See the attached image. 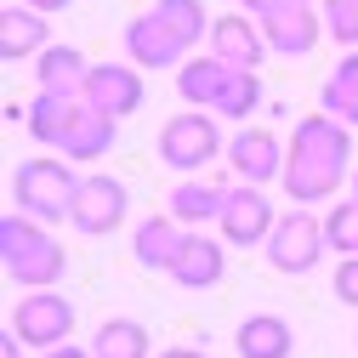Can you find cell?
<instances>
[{
    "mask_svg": "<svg viewBox=\"0 0 358 358\" xmlns=\"http://www.w3.org/2000/svg\"><path fill=\"white\" fill-rule=\"evenodd\" d=\"M347 165H352V125H341L336 114H307L296 120L290 143H285V194L296 205H319L347 182Z\"/></svg>",
    "mask_w": 358,
    "mask_h": 358,
    "instance_id": "6da1fadb",
    "label": "cell"
},
{
    "mask_svg": "<svg viewBox=\"0 0 358 358\" xmlns=\"http://www.w3.org/2000/svg\"><path fill=\"white\" fill-rule=\"evenodd\" d=\"M23 120H29V137L34 143H52L74 165L103 159L114 148V125H120L114 114H103L97 103H85L80 92H40Z\"/></svg>",
    "mask_w": 358,
    "mask_h": 358,
    "instance_id": "7a4b0ae2",
    "label": "cell"
},
{
    "mask_svg": "<svg viewBox=\"0 0 358 358\" xmlns=\"http://www.w3.org/2000/svg\"><path fill=\"white\" fill-rule=\"evenodd\" d=\"M0 262H6V279L23 290H52L69 267L57 234H46V222H34L23 210L0 216Z\"/></svg>",
    "mask_w": 358,
    "mask_h": 358,
    "instance_id": "3957f363",
    "label": "cell"
},
{
    "mask_svg": "<svg viewBox=\"0 0 358 358\" xmlns=\"http://www.w3.org/2000/svg\"><path fill=\"white\" fill-rule=\"evenodd\" d=\"M74 194H80V176H74V159H23L12 171V205L34 222H69L74 210Z\"/></svg>",
    "mask_w": 358,
    "mask_h": 358,
    "instance_id": "277c9868",
    "label": "cell"
},
{
    "mask_svg": "<svg viewBox=\"0 0 358 358\" xmlns=\"http://www.w3.org/2000/svg\"><path fill=\"white\" fill-rule=\"evenodd\" d=\"M222 148H228V143H222V131H216V114H205V108L171 114L159 125V159L171 171H205Z\"/></svg>",
    "mask_w": 358,
    "mask_h": 358,
    "instance_id": "5b68a950",
    "label": "cell"
},
{
    "mask_svg": "<svg viewBox=\"0 0 358 358\" xmlns=\"http://www.w3.org/2000/svg\"><path fill=\"white\" fill-rule=\"evenodd\" d=\"M6 330H17L23 347H34V352H52V347H63L69 330H74V301L57 296V290H29V296L12 307V324H6Z\"/></svg>",
    "mask_w": 358,
    "mask_h": 358,
    "instance_id": "8992f818",
    "label": "cell"
},
{
    "mask_svg": "<svg viewBox=\"0 0 358 358\" xmlns=\"http://www.w3.org/2000/svg\"><path fill=\"white\" fill-rule=\"evenodd\" d=\"M324 250H330V239H324V222L313 216L307 205H296L290 216H279L273 239H267V262H273L279 273H313Z\"/></svg>",
    "mask_w": 358,
    "mask_h": 358,
    "instance_id": "52a82bcc",
    "label": "cell"
},
{
    "mask_svg": "<svg viewBox=\"0 0 358 358\" xmlns=\"http://www.w3.org/2000/svg\"><path fill=\"white\" fill-rule=\"evenodd\" d=\"M125 210H131V188L120 182V176H80V194H74L69 222L85 239H103V234H114L125 222Z\"/></svg>",
    "mask_w": 358,
    "mask_h": 358,
    "instance_id": "ba28073f",
    "label": "cell"
},
{
    "mask_svg": "<svg viewBox=\"0 0 358 358\" xmlns=\"http://www.w3.org/2000/svg\"><path fill=\"white\" fill-rule=\"evenodd\" d=\"M216 228H222V239H228V245L256 250V245L273 239L279 216H273V205H267V194H262L256 182H239V188H228V205H222Z\"/></svg>",
    "mask_w": 358,
    "mask_h": 358,
    "instance_id": "9c48e42d",
    "label": "cell"
},
{
    "mask_svg": "<svg viewBox=\"0 0 358 358\" xmlns=\"http://www.w3.org/2000/svg\"><path fill=\"white\" fill-rule=\"evenodd\" d=\"M85 103H97L103 114H114V120H131L143 108V97H148V85H143V69L137 63H92V74H85V92H80Z\"/></svg>",
    "mask_w": 358,
    "mask_h": 358,
    "instance_id": "30bf717a",
    "label": "cell"
},
{
    "mask_svg": "<svg viewBox=\"0 0 358 358\" xmlns=\"http://www.w3.org/2000/svg\"><path fill=\"white\" fill-rule=\"evenodd\" d=\"M228 165H234L239 182L267 188L273 176H285V143L273 137V131H262V125H245L239 137L228 143Z\"/></svg>",
    "mask_w": 358,
    "mask_h": 358,
    "instance_id": "8fae6325",
    "label": "cell"
},
{
    "mask_svg": "<svg viewBox=\"0 0 358 358\" xmlns=\"http://www.w3.org/2000/svg\"><path fill=\"white\" fill-rule=\"evenodd\" d=\"M125 57L137 63V69H182V63H188V46H182V40H176L154 12H143V17L125 23Z\"/></svg>",
    "mask_w": 358,
    "mask_h": 358,
    "instance_id": "7c38bea8",
    "label": "cell"
},
{
    "mask_svg": "<svg viewBox=\"0 0 358 358\" xmlns=\"http://www.w3.org/2000/svg\"><path fill=\"white\" fill-rule=\"evenodd\" d=\"M273 52L267 34L250 23V12H228L210 23V57H222L228 69H262V57Z\"/></svg>",
    "mask_w": 358,
    "mask_h": 358,
    "instance_id": "4fadbf2b",
    "label": "cell"
},
{
    "mask_svg": "<svg viewBox=\"0 0 358 358\" xmlns=\"http://www.w3.org/2000/svg\"><path fill=\"white\" fill-rule=\"evenodd\" d=\"M222 273H228V250L210 234H188L182 250H176V262H171V279L182 290H210V285H222Z\"/></svg>",
    "mask_w": 358,
    "mask_h": 358,
    "instance_id": "5bb4252c",
    "label": "cell"
},
{
    "mask_svg": "<svg viewBox=\"0 0 358 358\" xmlns=\"http://www.w3.org/2000/svg\"><path fill=\"white\" fill-rule=\"evenodd\" d=\"M52 46V29H46V12H34V6H6L0 12V57L6 63H23V57H40Z\"/></svg>",
    "mask_w": 358,
    "mask_h": 358,
    "instance_id": "9a60e30c",
    "label": "cell"
},
{
    "mask_svg": "<svg viewBox=\"0 0 358 358\" xmlns=\"http://www.w3.org/2000/svg\"><path fill=\"white\" fill-rule=\"evenodd\" d=\"M262 34H267V46H273L279 57H307L330 29H324V17L313 12V6H290V12H279V17H267Z\"/></svg>",
    "mask_w": 358,
    "mask_h": 358,
    "instance_id": "2e32d148",
    "label": "cell"
},
{
    "mask_svg": "<svg viewBox=\"0 0 358 358\" xmlns=\"http://www.w3.org/2000/svg\"><path fill=\"white\" fill-rule=\"evenodd\" d=\"M228 80H234V69L222 63V57H210V52H205V57H188L182 69H176V97H182L188 108H210V114H216Z\"/></svg>",
    "mask_w": 358,
    "mask_h": 358,
    "instance_id": "e0dca14e",
    "label": "cell"
},
{
    "mask_svg": "<svg viewBox=\"0 0 358 358\" xmlns=\"http://www.w3.org/2000/svg\"><path fill=\"white\" fill-rule=\"evenodd\" d=\"M234 352L239 358H290L296 352V336L279 313H250V319L234 330Z\"/></svg>",
    "mask_w": 358,
    "mask_h": 358,
    "instance_id": "ac0fdd59",
    "label": "cell"
},
{
    "mask_svg": "<svg viewBox=\"0 0 358 358\" xmlns=\"http://www.w3.org/2000/svg\"><path fill=\"white\" fill-rule=\"evenodd\" d=\"M182 222L176 216H148V222H137V234H131V250H137V262L143 267H154V273H171V262H176V250H182Z\"/></svg>",
    "mask_w": 358,
    "mask_h": 358,
    "instance_id": "d6986e66",
    "label": "cell"
},
{
    "mask_svg": "<svg viewBox=\"0 0 358 358\" xmlns=\"http://www.w3.org/2000/svg\"><path fill=\"white\" fill-rule=\"evenodd\" d=\"M85 74H92V63H85L80 46H52L34 57V80H40V92H85Z\"/></svg>",
    "mask_w": 358,
    "mask_h": 358,
    "instance_id": "ffe728a7",
    "label": "cell"
},
{
    "mask_svg": "<svg viewBox=\"0 0 358 358\" xmlns=\"http://www.w3.org/2000/svg\"><path fill=\"white\" fill-rule=\"evenodd\" d=\"M222 205H228V188H222V182H205V176H188V182L171 188V216H176V222H216Z\"/></svg>",
    "mask_w": 358,
    "mask_h": 358,
    "instance_id": "44dd1931",
    "label": "cell"
},
{
    "mask_svg": "<svg viewBox=\"0 0 358 358\" xmlns=\"http://www.w3.org/2000/svg\"><path fill=\"white\" fill-rule=\"evenodd\" d=\"M319 103H324V114H336L341 125H352V131H358V52H347V57L330 69Z\"/></svg>",
    "mask_w": 358,
    "mask_h": 358,
    "instance_id": "7402d4cb",
    "label": "cell"
},
{
    "mask_svg": "<svg viewBox=\"0 0 358 358\" xmlns=\"http://www.w3.org/2000/svg\"><path fill=\"white\" fill-rule=\"evenodd\" d=\"M148 12H154L176 40H182L188 52L199 46V40H210V12H205V0H154Z\"/></svg>",
    "mask_w": 358,
    "mask_h": 358,
    "instance_id": "603a6c76",
    "label": "cell"
},
{
    "mask_svg": "<svg viewBox=\"0 0 358 358\" xmlns=\"http://www.w3.org/2000/svg\"><path fill=\"white\" fill-rule=\"evenodd\" d=\"M92 352H97V358H154V352H148V324H137V319H108V324H97Z\"/></svg>",
    "mask_w": 358,
    "mask_h": 358,
    "instance_id": "cb8c5ba5",
    "label": "cell"
},
{
    "mask_svg": "<svg viewBox=\"0 0 358 358\" xmlns=\"http://www.w3.org/2000/svg\"><path fill=\"white\" fill-rule=\"evenodd\" d=\"M256 108H262V74L256 69H234L228 92H222V103H216V120H250Z\"/></svg>",
    "mask_w": 358,
    "mask_h": 358,
    "instance_id": "d4e9b609",
    "label": "cell"
},
{
    "mask_svg": "<svg viewBox=\"0 0 358 358\" xmlns=\"http://www.w3.org/2000/svg\"><path fill=\"white\" fill-rule=\"evenodd\" d=\"M324 239H330L336 256H358V199H341L324 216Z\"/></svg>",
    "mask_w": 358,
    "mask_h": 358,
    "instance_id": "484cf974",
    "label": "cell"
},
{
    "mask_svg": "<svg viewBox=\"0 0 358 358\" xmlns=\"http://www.w3.org/2000/svg\"><path fill=\"white\" fill-rule=\"evenodd\" d=\"M336 301L358 307V256H341V267H336Z\"/></svg>",
    "mask_w": 358,
    "mask_h": 358,
    "instance_id": "4316f807",
    "label": "cell"
},
{
    "mask_svg": "<svg viewBox=\"0 0 358 358\" xmlns=\"http://www.w3.org/2000/svg\"><path fill=\"white\" fill-rule=\"evenodd\" d=\"M239 6L267 23V17H279V12H290V6H313V0H239Z\"/></svg>",
    "mask_w": 358,
    "mask_h": 358,
    "instance_id": "83f0119b",
    "label": "cell"
},
{
    "mask_svg": "<svg viewBox=\"0 0 358 358\" xmlns=\"http://www.w3.org/2000/svg\"><path fill=\"white\" fill-rule=\"evenodd\" d=\"M358 17V0H324V23H347Z\"/></svg>",
    "mask_w": 358,
    "mask_h": 358,
    "instance_id": "f1b7e54d",
    "label": "cell"
},
{
    "mask_svg": "<svg viewBox=\"0 0 358 358\" xmlns=\"http://www.w3.org/2000/svg\"><path fill=\"white\" fill-rule=\"evenodd\" d=\"M40 358H97L92 347H74V341H63V347H52V352H40Z\"/></svg>",
    "mask_w": 358,
    "mask_h": 358,
    "instance_id": "f546056e",
    "label": "cell"
},
{
    "mask_svg": "<svg viewBox=\"0 0 358 358\" xmlns=\"http://www.w3.org/2000/svg\"><path fill=\"white\" fill-rule=\"evenodd\" d=\"M23 6H34V12H46V17H52V12H69L74 0H23Z\"/></svg>",
    "mask_w": 358,
    "mask_h": 358,
    "instance_id": "4dcf8cb0",
    "label": "cell"
},
{
    "mask_svg": "<svg viewBox=\"0 0 358 358\" xmlns=\"http://www.w3.org/2000/svg\"><path fill=\"white\" fill-rule=\"evenodd\" d=\"M0 358H23V336L6 330V341H0Z\"/></svg>",
    "mask_w": 358,
    "mask_h": 358,
    "instance_id": "1f68e13d",
    "label": "cell"
},
{
    "mask_svg": "<svg viewBox=\"0 0 358 358\" xmlns=\"http://www.w3.org/2000/svg\"><path fill=\"white\" fill-rule=\"evenodd\" d=\"M159 358H205V352H199V347H165Z\"/></svg>",
    "mask_w": 358,
    "mask_h": 358,
    "instance_id": "d6a6232c",
    "label": "cell"
},
{
    "mask_svg": "<svg viewBox=\"0 0 358 358\" xmlns=\"http://www.w3.org/2000/svg\"><path fill=\"white\" fill-rule=\"evenodd\" d=\"M352 199H358V171H352Z\"/></svg>",
    "mask_w": 358,
    "mask_h": 358,
    "instance_id": "836d02e7",
    "label": "cell"
}]
</instances>
